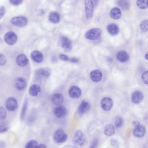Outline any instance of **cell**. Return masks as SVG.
<instances>
[{"instance_id": "obj_39", "label": "cell", "mask_w": 148, "mask_h": 148, "mask_svg": "<svg viewBox=\"0 0 148 148\" xmlns=\"http://www.w3.org/2000/svg\"><path fill=\"white\" fill-rule=\"evenodd\" d=\"M5 12V8L3 6H0V20L4 16Z\"/></svg>"}, {"instance_id": "obj_9", "label": "cell", "mask_w": 148, "mask_h": 148, "mask_svg": "<svg viewBox=\"0 0 148 148\" xmlns=\"http://www.w3.org/2000/svg\"><path fill=\"white\" fill-rule=\"evenodd\" d=\"M53 113L56 117L62 118L65 117L67 115V110L64 106L60 105L54 109Z\"/></svg>"}, {"instance_id": "obj_13", "label": "cell", "mask_w": 148, "mask_h": 148, "mask_svg": "<svg viewBox=\"0 0 148 148\" xmlns=\"http://www.w3.org/2000/svg\"><path fill=\"white\" fill-rule=\"evenodd\" d=\"M146 132L145 127L143 125H140L135 127L133 131V134L136 137L141 138L145 136Z\"/></svg>"}, {"instance_id": "obj_21", "label": "cell", "mask_w": 148, "mask_h": 148, "mask_svg": "<svg viewBox=\"0 0 148 148\" xmlns=\"http://www.w3.org/2000/svg\"><path fill=\"white\" fill-rule=\"evenodd\" d=\"M117 60L122 62H125L129 59V56L125 51L121 50L119 51L116 54Z\"/></svg>"}, {"instance_id": "obj_28", "label": "cell", "mask_w": 148, "mask_h": 148, "mask_svg": "<svg viewBox=\"0 0 148 148\" xmlns=\"http://www.w3.org/2000/svg\"><path fill=\"white\" fill-rule=\"evenodd\" d=\"M28 104V99L26 98L23 103L20 114V118L21 120L24 119L27 109Z\"/></svg>"}, {"instance_id": "obj_47", "label": "cell", "mask_w": 148, "mask_h": 148, "mask_svg": "<svg viewBox=\"0 0 148 148\" xmlns=\"http://www.w3.org/2000/svg\"><path fill=\"white\" fill-rule=\"evenodd\" d=\"M1 26L0 25V30H1Z\"/></svg>"}, {"instance_id": "obj_30", "label": "cell", "mask_w": 148, "mask_h": 148, "mask_svg": "<svg viewBox=\"0 0 148 148\" xmlns=\"http://www.w3.org/2000/svg\"><path fill=\"white\" fill-rule=\"evenodd\" d=\"M38 145V143L36 140H31L26 144L25 148H36Z\"/></svg>"}, {"instance_id": "obj_24", "label": "cell", "mask_w": 148, "mask_h": 148, "mask_svg": "<svg viewBox=\"0 0 148 148\" xmlns=\"http://www.w3.org/2000/svg\"><path fill=\"white\" fill-rule=\"evenodd\" d=\"M40 91V87L36 84H33L31 85L29 90V94L31 95L34 97L37 96Z\"/></svg>"}, {"instance_id": "obj_43", "label": "cell", "mask_w": 148, "mask_h": 148, "mask_svg": "<svg viewBox=\"0 0 148 148\" xmlns=\"http://www.w3.org/2000/svg\"><path fill=\"white\" fill-rule=\"evenodd\" d=\"M70 61L72 63H77L79 62V60L77 58H73L70 59Z\"/></svg>"}, {"instance_id": "obj_32", "label": "cell", "mask_w": 148, "mask_h": 148, "mask_svg": "<svg viewBox=\"0 0 148 148\" xmlns=\"http://www.w3.org/2000/svg\"><path fill=\"white\" fill-rule=\"evenodd\" d=\"M123 122V120L122 118L119 116L116 117L114 125L116 128L120 127L122 125Z\"/></svg>"}, {"instance_id": "obj_40", "label": "cell", "mask_w": 148, "mask_h": 148, "mask_svg": "<svg viewBox=\"0 0 148 148\" xmlns=\"http://www.w3.org/2000/svg\"><path fill=\"white\" fill-rule=\"evenodd\" d=\"M98 143V140L96 138L95 139L92 141L90 148H97Z\"/></svg>"}, {"instance_id": "obj_38", "label": "cell", "mask_w": 148, "mask_h": 148, "mask_svg": "<svg viewBox=\"0 0 148 148\" xmlns=\"http://www.w3.org/2000/svg\"><path fill=\"white\" fill-rule=\"evenodd\" d=\"M23 1L21 0H10L9 1L10 3L12 5L17 6L21 4Z\"/></svg>"}, {"instance_id": "obj_1", "label": "cell", "mask_w": 148, "mask_h": 148, "mask_svg": "<svg viewBox=\"0 0 148 148\" xmlns=\"http://www.w3.org/2000/svg\"><path fill=\"white\" fill-rule=\"evenodd\" d=\"M73 142L75 145L83 148L86 145L87 140L86 136L80 130H78L74 134L73 138Z\"/></svg>"}, {"instance_id": "obj_16", "label": "cell", "mask_w": 148, "mask_h": 148, "mask_svg": "<svg viewBox=\"0 0 148 148\" xmlns=\"http://www.w3.org/2000/svg\"><path fill=\"white\" fill-rule=\"evenodd\" d=\"M28 60L26 56L23 54L18 55L16 59L17 64L20 67H24L28 64Z\"/></svg>"}, {"instance_id": "obj_3", "label": "cell", "mask_w": 148, "mask_h": 148, "mask_svg": "<svg viewBox=\"0 0 148 148\" xmlns=\"http://www.w3.org/2000/svg\"><path fill=\"white\" fill-rule=\"evenodd\" d=\"M68 138V135L64 131L60 129L55 132L53 137V140L57 143H62L65 142Z\"/></svg>"}, {"instance_id": "obj_11", "label": "cell", "mask_w": 148, "mask_h": 148, "mask_svg": "<svg viewBox=\"0 0 148 148\" xmlns=\"http://www.w3.org/2000/svg\"><path fill=\"white\" fill-rule=\"evenodd\" d=\"M113 104L112 100L111 98L109 97L103 98L101 102V108L105 111L110 110L112 108Z\"/></svg>"}, {"instance_id": "obj_41", "label": "cell", "mask_w": 148, "mask_h": 148, "mask_svg": "<svg viewBox=\"0 0 148 148\" xmlns=\"http://www.w3.org/2000/svg\"><path fill=\"white\" fill-rule=\"evenodd\" d=\"M60 59L63 61H67L69 59V58L68 56L63 54H61L60 55Z\"/></svg>"}, {"instance_id": "obj_29", "label": "cell", "mask_w": 148, "mask_h": 148, "mask_svg": "<svg viewBox=\"0 0 148 148\" xmlns=\"http://www.w3.org/2000/svg\"><path fill=\"white\" fill-rule=\"evenodd\" d=\"M136 4L138 8L140 9H145L148 6V0H137L136 1Z\"/></svg>"}, {"instance_id": "obj_2", "label": "cell", "mask_w": 148, "mask_h": 148, "mask_svg": "<svg viewBox=\"0 0 148 148\" xmlns=\"http://www.w3.org/2000/svg\"><path fill=\"white\" fill-rule=\"evenodd\" d=\"M102 33L101 30L99 28H93L87 31L85 34V37L87 39L95 40L99 39Z\"/></svg>"}, {"instance_id": "obj_26", "label": "cell", "mask_w": 148, "mask_h": 148, "mask_svg": "<svg viewBox=\"0 0 148 148\" xmlns=\"http://www.w3.org/2000/svg\"><path fill=\"white\" fill-rule=\"evenodd\" d=\"M60 16L58 13L52 12L49 16V19L50 22L53 23H58L60 21Z\"/></svg>"}, {"instance_id": "obj_10", "label": "cell", "mask_w": 148, "mask_h": 148, "mask_svg": "<svg viewBox=\"0 0 148 148\" xmlns=\"http://www.w3.org/2000/svg\"><path fill=\"white\" fill-rule=\"evenodd\" d=\"M61 46L65 52L70 51L72 48V45L70 40L67 37L62 36L61 38Z\"/></svg>"}, {"instance_id": "obj_18", "label": "cell", "mask_w": 148, "mask_h": 148, "mask_svg": "<svg viewBox=\"0 0 148 148\" xmlns=\"http://www.w3.org/2000/svg\"><path fill=\"white\" fill-rule=\"evenodd\" d=\"M90 76L91 79L93 81L95 82H98L101 80L102 74L100 71L96 69L91 71Z\"/></svg>"}, {"instance_id": "obj_14", "label": "cell", "mask_w": 148, "mask_h": 148, "mask_svg": "<svg viewBox=\"0 0 148 148\" xmlns=\"http://www.w3.org/2000/svg\"><path fill=\"white\" fill-rule=\"evenodd\" d=\"M143 98V95L142 93L140 91L137 90L132 93L131 97V100L133 103L138 104L142 101Z\"/></svg>"}, {"instance_id": "obj_31", "label": "cell", "mask_w": 148, "mask_h": 148, "mask_svg": "<svg viewBox=\"0 0 148 148\" xmlns=\"http://www.w3.org/2000/svg\"><path fill=\"white\" fill-rule=\"evenodd\" d=\"M9 129V126L5 122H0V133L7 131Z\"/></svg>"}, {"instance_id": "obj_44", "label": "cell", "mask_w": 148, "mask_h": 148, "mask_svg": "<svg viewBox=\"0 0 148 148\" xmlns=\"http://www.w3.org/2000/svg\"><path fill=\"white\" fill-rule=\"evenodd\" d=\"M5 144L4 141H0V148H3L5 147Z\"/></svg>"}, {"instance_id": "obj_17", "label": "cell", "mask_w": 148, "mask_h": 148, "mask_svg": "<svg viewBox=\"0 0 148 148\" xmlns=\"http://www.w3.org/2000/svg\"><path fill=\"white\" fill-rule=\"evenodd\" d=\"M27 82L25 79L22 77L18 78L15 81V86L16 89L19 91L23 90L26 87Z\"/></svg>"}, {"instance_id": "obj_37", "label": "cell", "mask_w": 148, "mask_h": 148, "mask_svg": "<svg viewBox=\"0 0 148 148\" xmlns=\"http://www.w3.org/2000/svg\"><path fill=\"white\" fill-rule=\"evenodd\" d=\"M6 62V59L3 53H0V66L4 65Z\"/></svg>"}, {"instance_id": "obj_35", "label": "cell", "mask_w": 148, "mask_h": 148, "mask_svg": "<svg viewBox=\"0 0 148 148\" xmlns=\"http://www.w3.org/2000/svg\"><path fill=\"white\" fill-rule=\"evenodd\" d=\"M141 79L143 82L145 84H148V72L146 71L142 74Z\"/></svg>"}, {"instance_id": "obj_25", "label": "cell", "mask_w": 148, "mask_h": 148, "mask_svg": "<svg viewBox=\"0 0 148 148\" xmlns=\"http://www.w3.org/2000/svg\"><path fill=\"white\" fill-rule=\"evenodd\" d=\"M103 132L107 136H112L115 132L114 127L112 124H108L105 126Z\"/></svg>"}, {"instance_id": "obj_19", "label": "cell", "mask_w": 148, "mask_h": 148, "mask_svg": "<svg viewBox=\"0 0 148 148\" xmlns=\"http://www.w3.org/2000/svg\"><path fill=\"white\" fill-rule=\"evenodd\" d=\"M52 103L57 106L61 105L64 101L63 95L59 93H57L53 94L51 98Z\"/></svg>"}, {"instance_id": "obj_36", "label": "cell", "mask_w": 148, "mask_h": 148, "mask_svg": "<svg viewBox=\"0 0 148 148\" xmlns=\"http://www.w3.org/2000/svg\"><path fill=\"white\" fill-rule=\"evenodd\" d=\"M111 144L113 148H119V141L114 138L112 139L110 141Z\"/></svg>"}, {"instance_id": "obj_23", "label": "cell", "mask_w": 148, "mask_h": 148, "mask_svg": "<svg viewBox=\"0 0 148 148\" xmlns=\"http://www.w3.org/2000/svg\"><path fill=\"white\" fill-rule=\"evenodd\" d=\"M107 30L110 35L114 36L118 34L119 29L118 26L116 24L114 23H111L108 26Z\"/></svg>"}, {"instance_id": "obj_45", "label": "cell", "mask_w": 148, "mask_h": 148, "mask_svg": "<svg viewBox=\"0 0 148 148\" xmlns=\"http://www.w3.org/2000/svg\"><path fill=\"white\" fill-rule=\"evenodd\" d=\"M36 148H46V147L44 144H40L38 145Z\"/></svg>"}, {"instance_id": "obj_15", "label": "cell", "mask_w": 148, "mask_h": 148, "mask_svg": "<svg viewBox=\"0 0 148 148\" xmlns=\"http://www.w3.org/2000/svg\"><path fill=\"white\" fill-rule=\"evenodd\" d=\"M30 57L34 62L37 63H40L42 62L44 58L42 53L37 50H34L32 51L30 54Z\"/></svg>"}, {"instance_id": "obj_8", "label": "cell", "mask_w": 148, "mask_h": 148, "mask_svg": "<svg viewBox=\"0 0 148 148\" xmlns=\"http://www.w3.org/2000/svg\"><path fill=\"white\" fill-rule=\"evenodd\" d=\"M94 5L92 0L85 1V11L86 18L89 19L92 17Z\"/></svg>"}, {"instance_id": "obj_12", "label": "cell", "mask_w": 148, "mask_h": 148, "mask_svg": "<svg viewBox=\"0 0 148 148\" xmlns=\"http://www.w3.org/2000/svg\"><path fill=\"white\" fill-rule=\"evenodd\" d=\"M69 93L70 96L71 98L73 99H77L81 96L82 91L79 87L74 86L70 88Z\"/></svg>"}, {"instance_id": "obj_27", "label": "cell", "mask_w": 148, "mask_h": 148, "mask_svg": "<svg viewBox=\"0 0 148 148\" xmlns=\"http://www.w3.org/2000/svg\"><path fill=\"white\" fill-rule=\"evenodd\" d=\"M117 3L121 9L124 10H127L130 7L129 2L127 0H118L117 2Z\"/></svg>"}, {"instance_id": "obj_42", "label": "cell", "mask_w": 148, "mask_h": 148, "mask_svg": "<svg viewBox=\"0 0 148 148\" xmlns=\"http://www.w3.org/2000/svg\"><path fill=\"white\" fill-rule=\"evenodd\" d=\"M132 125L134 127H136L140 125V122L137 120H135L133 121L132 123Z\"/></svg>"}, {"instance_id": "obj_46", "label": "cell", "mask_w": 148, "mask_h": 148, "mask_svg": "<svg viewBox=\"0 0 148 148\" xmlns=\"http://www.w3.org/2000/svg\"><path fill=\"white\" fill-rule=\"evenodd\" d=\"M145 58L147 60H148V53H147L145 54Z\"/></svg>"}, {"instance_id": "obj_20", "label": "cell", "mask_w": 148, "mask_h": 148, "mask_svg": "<svg viewBox=\"0 0 148 148\" xmlns=\"http://www.w3.org/2000/svg\"><path fill=\"white\" fill-rule=\"evenodd\" d=\"M36 75H41L46 77H49L51 73V71L47 68H40L36 69L35 71Z\"/></svg>"}, {"instance_id": "obj_33", "label": "cell", "mask_w": 148, "mask_h": 148, "mask_svg": "<svg viewBox=\"0 0 148 148\" xmlns=\"http://www.w3.org/2000/svg\"><path fill=\"white\" fill-rule=\"evenodd\" d=\"M140 27L143 32H145L147 31L148 30L147 20H145L142 21L140 24Z\"/></svg>"}, {"instance_id": "obj_6", "label": "cell", "mask_w": 148, "mask_h": 148, "mask_svg": "<svg viewBox=\"0 0 148 148\" xmlns=\"http://www.w3.org/2000/svg\"><path fill=\"white\" fill-rule=\"evenodd\" d=\"M17 39V36L16 34L11 31L7 33L4 37L5 42L10 45H12L14 44L16 42Z\"/></svg>"}, {"instance_id": "obj_7", "label": "cell", "mask_w": 148, "mask_h": 148, "mask_svg": "<svg viewBox=\"0 0 148 148\" xmlns=\"http://www.w3.org/2000/svg\"><path fill=\"white\" fill-rule=\"evenodd\" d=\"M6 109L10 111L15 110L17 108L18 103L16 99L13 97H10L6 100L5 103Z\"/></svg>"}, {"instance_id": "obj_5", "label": "cell", "mask_w": 148, "mask_h": 148, "mask_svg": "<svg viewBox=\"0 0 148 148\" xmlns=\"http://www.w3.org/2000/svg\"><path fill=\"white\" fill-rule=\"evenodd\" d=\"M10 21L13 25L20 27L25 26L28 23L27 18L24 16L14 17L11 18Z\"/></svg>"}, {"instance_id": "obj_4", "label": "cell", "mask_w": 148, "mask_h": 148, "mask_svg": "<svg viewBox=\"0 0 148 148\" xmlns=\"http://www.w3.org/2000/svg\"><path fill=\"white\" fill-rule=\"evenodd\" d=\"M90 108V105L89 103L85 100L83 101L75 113V117L78 118L81 117L84 113L89 110Z\"/></svg>"}, {"instance_id": "obj_22", "label": "cell", "mask_w": 148, "mask_h": 148, "mask_svg": "<svg viewBox=\"0 0 148 148\" xmlns=\"http://www.w3.org/2000/svg\"><path fill=\"white\" fill-rule=\"evenodd\" d=\"M110 17L113 19L118 20L119 19L121 15L120 9L117 7H115L111 10L110 13Z\"/></svg>"}, {"instance_id": "obj_34", "label": "cell", "mask_w": 148, "mask_h": 148, "mask_svg": "<svg viewBox=\"0 0 148 148\" xmlns=\"http://www.w3.org/2000/svg\"><path fill=\"white\" fill-rule=\"evenodd\" d=\"M6 116V112L5 108L2 107H0V120H3L5 119Z\"/></svg>"}]
</instances>
